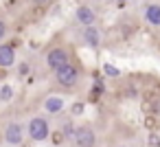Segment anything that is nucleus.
<instances>
[{
  "mask_svg": "<svg viewBox=\"0 0 160 147\" xmlns=\"http://www.w3.org/2000/svg\"><path fill=\"white\" fill-rule=\"evenodd\" d=\"M97 20H99V16H97V11H94L92 5L81 3V5L75 7V22H77L81 29H83V27H90V24H97Z\"/></svg>",
  "mask_w": 160,
  "mask_h": 147,
  "instance_id": "0eeeda50",
  "label": "nucleus"
},
{
  "mask_svg": "<svg viewBox=\"0 0 160 147\" xmlns=\"http://www.w3.org/2000/svg\"><path fill=\"white\" fill-rule=\"evenodd\" d=\"M145 145H147V147H160V134H158V129H153V132L147 134Z\"/></svg>",
  "mask_w": 160,
  "mask_h": 147,
  "instance_id": "dca6fc26",
  "label": "nucleus"
},
{
  "mask_svg": "<svg viewBox=\"0 0 160 147\" xmlns=\"http://www.w3.org/2000/svg\"><path fill=\"white\" fill-rule=\"evenodd\" d=\"M101 70H103V75L110 77V79H118V77H121V68L114 66V64H110V62H105V64L101 66Z\"/></svg>",
  "mask_w": 160,
  "mask_h": 147,
  "instance_id": "ddd939ff",
  "label": "nucleus"
},
{
  "mask_svg": "<svg viewBox=\"0 0 160 147\" xmlns=\"http://www.w3.org/2000/svg\"><path fill=\"white\" fill-rule=\"evenodd\" d=\"M42 112L46 114V116H62L64 112H66V108H68V103H66V99L62 97V94H55V92H51V94H46L44 99H42Z\"/></svg>",
  "mask_w": 160,
  "mask_h": 147,
  "instance_id": "423d86ee",
  "label": "nucleus"
},
{
  "mask_svg": "<svg viewBox=\"0 0 160 147\" xmlns=\"http://www.w3.org/2000/svg\"><path fill=\"white\" fill-rule=\"evenodd\" d=\"M114 147H132V145H129V143H116Z\"/></svg>",
  "mask_w": 160,
  "mask_h": 147,
  "instance_id": "4be33fe9",
  "label": "nucleus"
},
{
  "mask_svg": "<svg viewBox=\"0 0 160 147\" xmlns=\"http://www.w3.org/2000/svg\"><path fill=\"white\" fill-rule=\"evenodd\" d=\"M29 73H31V66H29L27 62H22V64H18V75H20V77H27Z\"/></svg>",
  "mask_w": 160,
  "mask_h": 147,
  "instance_id": "a211bd4d",
  "label": "nucleus"
},
{
  "mask_svg": "<svg viewBox=\"0 0 160 147\" xmlns=\"http://www.w3.org/2000/svg\"><path fill=\"white\" fill-rule=\"evenodd\" d=\"M27 138H29V134H27V121L9 119L2 125V140H5V145H9V147H22Z\"/></svg>",
  "mask_w": 160,
  "mask_h": 147,
  "instance_id": "f257e3e1",
  "label": "nucleus"
},
{
  "mask_svg": "<svg viewBox=\"0 0 160 147\" xmlns=\"http://www.w3.org/2000/svg\"><path fill=\"white\" fill-rule=\"evenodd\" d=\"M81 114H86V103L83 101H75L70 105V116H81Z\"/></svg>",
  "mask_w": 160,
  "mask_h": 147,
  "instance_id": "f3484780",
  "label": "nucleus"
},
{
  "mask_svg": "<svg viewBox=\"0 0 160 147\" xmlns=\"http://www.w3.org/2000/svg\"><path fill=\"white\" fill-rule=\"evenodd\" d=\"M142 125L147 127V132H153V129H158V114H145V119H142Z\"/></svg>",
  "mask_w": 160,
  "mask_h": 147,
  "instance_id": "4468645a",
  "label": "nucleus"
},
{
  "mask_svg": "<svg viewBox=\"0 0 160 147\" xmlns=\"http://www.w3.org/2000/svg\"><path fill=\"white\" fill-rule=\"evenodd\" d=\"M114 3H116V5H118V7H125V5H127V3H129V0H114Z\"/></svg>",
  "mask_w": 160,
  "mask_h": 147,
  "instance_id": "412c9836",
  "label": "nucleus"
},
{
  "mask_svg": "<svg viewBox=\"0 0 160 147\" xmlns=\"http://www.w3.org/2000/svg\"><path fill=\"white\" fill-rule=\"evenodd\" d=\"M70 62H72V57H70V51L66 46H53L44 55V64H46L48 70H57V68H62Z\"/></svg>",
  "mask_w": 160,
  "mask_h": 147,
  "instance_id": "39448f33",
  "label": "nucleus"
},
{
  "mask_svg": "<svg viewBox=\"0 0 160 147\" xmlns=\"http://www.w3.org/2000/svg\"><path fill=\"white\" fill-rule=\"evenodd\" d=\"M7 33H9V27H7V22H5L2 18H0V42H5Z\"/></svg>",
  "mask_w": 160,
  "mask_h": 147,
  "instance_id": "6ab92c4d",
  "label": "nucleus"
},
{
  "mask_svg": "<svg viewBox=\"0 0 160 147\" xmlns=\"http://www.w3.org/2000/svg\"><path fill=\"white\" fill-rule=\"evenodd\" d=\"M16 97V88L11 84H2L0 86V103H11Z\"/></svg>",
  "mask_w": 160,
  "mask_h": 147,
  "instance_id": "9b49d317",
  "label": "nucleus"
},
{
  "mask_svg": "<svg viewBox=\"0 0 160 147\" xmlns=\"http://www.w3.org/2000/svg\"><path fill=\"white\" fill-rule=\"evenodd\" d=\"M140 18L147 27L160 29V3H147L140 9Z\"/></svg>",
  "mask_w": 160,
  "mask_h": 147,
  "instance_id": "1a4fd4ad",
  "label": "nucleus"
},
{
  "mask_svg": "<svg viewBox=\"0 0 160 147\" xmlns=\"http://www.w3.org/2000/svg\"><path fill=\"white\" fill-rule=\"evenodd\" d=\"M103 42V31L99 29V24H90L81 29V44L88 48H99Z\"/></svg>",
  "mask_w": 160,
  "mask_h": 147,
  "instance_id": "6e6552de",
  "label": "nucleus"
},
{
  "mask_svg": "<svg viewBox=\"0 0 160 147\" xmlns=\"http://www.w3.org/2000/svg\"><path fill=\"white\" fill-rule=\"evenodd\" d=\"M51 121L46 114H33L27 121V134L31 143H46L51 138Z\"/></svg>",
  "mask_w": 160,
  "mask_h": 147,
  "instance_id": "f03ea898",
  "label": "nucleus"
},
{
  "mask_svg": "<svg viewBox=\"0 0 160 147\" xmlns=\"http://www.w3.org/2000/svg\"><path fill=\"white\" fill-rule=\"evenodd\" d=\"M75 116H70V119H64L62 121V125H59V129L66 134V138L68 140H72V136H75V129H77V125H75V121H72Z\"/></svg>",
  "mask_w": 160,
  "mask_h": 147,
  "instance_id": "f8f14e48",
  "label": "nucleus"
},
{
  "mask_svg": "<svg viewBox=\"0 0 160 147\" xmlns=\"http://www.w3.org/2000/svg\"><path fill=\"white\" fill-rule=\"evenodd\" d=\"M70 143H72V147H97V145H99L97 129H94L90 123H81V125H77L75 136H72Z\"/></svg>",
  "mask_w": 160,
  "mask_h": 147,
  "instance_id": "20e7f679",
  "label": "nucleus"
},
{
  "mask_svg": "<svg viewBox=\"0 0 160 147\" xmlns=\"http://www.w3.org/2000/svg\"><path fill=\"white\" fill-rule=\"evenodd\" d=\"M53 75H55V84L59 88H64V90H75L79 86V79H81V73L72 62L62 66V68H57V70H53Z\"/></svg>",
  "mask_w": 160,
  "mask_h": 147,
  "instance_id": "7ed1b4c3",
  "label": "nucleus"
},
{
  "mask_svg": "<svg viewBox=\"0 0 160 147\" xmlns=\"http://www.w3.org/2000/svg\"><path fill=\"white\" fill-rule=\"evenodd\" d=\"M31 3H33L35 7H51L53 0H31Z\"/></svg>",
  "mask_w": 160,
  "mask_h": 147,
  "instance_id": "aec40b11",
  "label": "nucleus"
},
{
  "mask_svg": "<svg viewBox=\"0 0 160 147\" xmlns=\"http://www.w3.org/2000/svg\"><path fill=\"white\" fill-rule=\"evenodd\" d=\"M48 140H51V145H55V147H62V145H64L68 138H66V134H64L62 129H55V132H51V138H48Z\"/></svg>",
  "mask_w": 160,
  "mask_h": 147,
  "instance_id": "2eb2a0df",
  "label": "nucleus"
},
{
  "mask_svg": "<svg viewBox=\"0 0 160 147\" xmlns=\"http://www.w3.org/2000/svg\"><path fill=\"white\" fill-rule=\"evenodd\" d=\"M16 62H18L16 48L11 44L0 42V68H11V66H16Z\"/></svg>",
  "mask_w": 160,
  "mask_h": 147,
  "instance_id": "9d476101",
  "label": "nucleus"
}]
</instances>
